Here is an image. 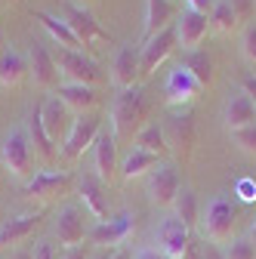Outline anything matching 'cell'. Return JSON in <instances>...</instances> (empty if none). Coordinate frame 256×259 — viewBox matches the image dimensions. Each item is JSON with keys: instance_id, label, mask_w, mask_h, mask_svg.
I'll return each instance as SVG.
<instances>
[{"instance_id": "25", "label": "cell", "mask_w": 256, "mask_h": 259, "mask_svg": "<svg viewBox=\"0 0 256 259\" xmlns=\"http://www.w3.org/2000/svg\"><path fill=\"white\" fill-rule=\"evenodd\" d=\"M37 22L50 31V37L62 47V50H74V53H83V44L77 40V34L71 31V25L62 19V16H56V13H37Z\"/></svg>"}, {"instance_id": "6", "label": "cell", "mask_w": 256, "mask_h": 259, "mask_svg": "<svg viewBox=\"0 0 256 259\" xmlns=\"http://www.w3.org/2000/svg\"><path fill=\"white\" fill-rule=\"evenodd\" d=\"M99 133H102V120L93 111L90 114H77L71 130H68V136H65V142H62V157L65 160H80L83 151H90L93 142L99 139Z\"/></svg>"}, {"instance_id": "17", "label": "cell", "mask_w": 256, "mask_h": 259, "mask_svg": "<svg viewBox=\"0 0 256 259\" xmlns=\"http://www.w3.org/2000/svg\"><path fill=\"white\" fill-rule=\"evenodd\" d=\"M142 77V68H139V47L133 44H123L114 59H111V83L126 90V87H136V80Z\"/></svg>"}, {"instance_id": "28", "label": "cell", "mask_w": 256, "mask_h": 259, "mask_svg": "<svg viewBox=\"0 0 256 259\" xmlns=\"http://www.w3.org/2000/svg\"><path fill=\"white\" fill-rule=\"evenodd\" d=\"M28 77V59L16 50L0 53V87H19Z\"/></svg>"}, {"instance_id": "34", "label": "cell", "mask_w": 256, "mask_h": 259, "mask_svg": "<svg viewBox=\"0 0 256 259\" xmlns=\"http://www.w3.org/2000/svg\"><path fill=\"white\" fill-rule=\"evenodd\" d=\"M232 139H235L247 154H256V123H253V126H244V130H235Z\"/></svg>"}, {"instance_id": "12", "label": "cell", "mask_w": 256, "mask_h": 259, "mask_svg": "<svg viewBox=\"0 0 256 259\" xmlns=\"http://www.w3.org/2000/svg\"><path fill=\"white\" fill-rule=\"evenodd\" d=\"M133 229H136V213H130V210H123V213H117V216H111V219H105V222H96L93 229L87 232V238L96 244V247H108V244H123L126 238L133 235Z\"/></svg>"}, {"instance_id": "5", "label": "cell", "mask_w": 256, "mask_h": 259, "mask_svg": "<svg viewBox=\"0 0 256 259\" xmlns=\"http://www.w3.org/2000/svg\"><path fill=\"white\" fill-rule=\"evenodd\" d=\"M161 130H164V139H167V151H173L179 160H188L191 145H195V120H191V114L176 108L164 117Z\"/></svg>"}, {"instance_id": "8", "label": "cell", "mask_w": 256, "mask_h": 259, "mask_svg": "<svg viewBox=\"0 0 256 259\" xmlns=\"http://www.w3.org/2000/svg\"><path fill=\"white\" fill-rule=\"evenodd\" d=\"M179 47V37H176V25H170V28H164L161 34H154V37H148L142 47H139V68H142V77H148V74H154L161 65L173 56V50Z\"/></svg>"}, {"instance_id": "35", "label": "cell", "mask_w": 256, "mask_h": 259, "mask_svg": "<svg viewBox=\"0 0 256 259\" xmlns=\"http://www.w3.org/2000/svg\"><path fill=\"white\" fill-rule=\"evenodd\" d=\"M226 4H229L232 13L238 16V25L247 22V19H253V13H256V0H226Z\"/></svg>"}, {"instance_id": "31", "label": "cell", "mask_w": 256, "mask_h": 259, "mask_svg": "<svg viewBox=\"0 0 256 259\" xmlns=\"http://www.w3.org/2000/svg\"><path fill=\"white\" fill-rule=\"evenodd\" d=\"M136 148H142V151H151V154H157L161 157L164 151H167V139H164V130H161V123H145L142 130H139V136H136V142H133Z\"/></svg>"}, {"instance_id": "10", "label": "cell", "mask_w": 256, "mask_h": 259, "mask_svg": "<svg viewBox=\"0 0 256 259\" xmlns=\"http://www.w3.org/2000/svg\"><path fill=\"white\" fill-rule=\"evenodd\" d=\"M62 19L71 25V31L77 34V40L83 44V50H90L93 44H105V40H108V34L102 31V25L96 22V16H93L87 7L74 4V0H68V4H65V13H62Z\"/></svg>"}, {"instance_id": "19", "label": "cell", "mask_w": 256, "mask_h": 259, "mask_svg": "<svg viewBox=\"0 0 256 259\" xmlns=\"http://www.w3.org/2000/svg\"><path fill=\"white\" fill-rule=\"evenodd\" d=\"M25 133H28V142H31V148H34V154L44 160V164H53V160L59 157V148H56V142L50 139L47 126H44L40 105H34V108L28 111V117H25Z\"/></svg>"}, {"instance_id": "32", "label": "cell", "mask_w": 256, "mask_h": 259, "mask_svg": "<svg viewBox=\"0 0 256 259\" xmlns=\"http://www.w3.org/2000/svg\"><path fill=\"white\" fill-rule=\"evenodd\" d=\"M207 19H210V31H216V34H232L238 28V16L232 13V7L226 0H216L213 10L207 13Z\"/></svg>"}, {"instance_id": "38", "label": "cell", "mask_w": 256, "mask_h": 259, "mask_svg": "<svg viewBox=\"0 0 256 259\" xmlns=\"http://www.w3.org/2000/svg\"><path fill=\"white\" fill-rule=\"evenodd\" d=\"M213 4H216V0H185V10H195V13H210L213 10Z\"/></svg>"}, {"instance_id": "16", "label": "cell", "mask_w": 256, "mask_h": 259, "mask_svg": "<svg viewBox=\"0 0 256 259\" xmlns=\"http://www.w3.org/2000/svg\"><path fill=\"white\" fill-rule=\"evenodd\" d=\"M40 117H44V126H47L50 139H53L56 145L65 142V136H68V130H71L74 117H71L68 105L62 102L59 96H47V99L40 102Z\"/></svg>"}, {"instance_id": "44", "label": "cell", "mask_w": 256, "mask_h": 259, "mask_svg": "<svg viewBox=\"0 0 256 259\" xmlns=\"http://www.w3.org/2000/svg\"><path fill=\"white\" fill-rule=\"evenodd\" d=\"M204 259H226V253H222L216 244H207L204 247Z\"/></svg>"}, {"instance_id": "30", "label": "cell", "mask_w": 256, "mask_h": 259, "mask_svg": "<svg viewBox=\"0 0 256 259\" xmlns=\"http://www.w3.org/2000/svg\"><path fill=\"white\" fill-rule=\"evenodd\" d=\"M173 216L185 225L188 232L201 222V219H198V198H195V191H191V188H182V191H179V198L173 201Z\"/></svg>"}, {"instance_id": "45", "label": "cell", "mask_w": 256, "mask_h": 259, "mask_svg": "<svg viewBox=\"0 0 256 259\" xmlns=\"http://www.w3.org/2000/svg\"><path fill=\"white\" fill-rule=\"evenodd\" d=\"M108 259H133V256H130V250H126V247H117Z\"/></svg>"}, {"instance_id": "15", "label": "cell", "mask_w": 256, "mask_h": 259, "mask_svg": "<svg viewBox=\"0 0 256 259\" xmlns=\"http://www.w3.org/2000/svg\"><path fill=\"white\" fill-rule=\"evenodd\" d=\"M93 173L99 176L105 185L114 182L117 170H120V157H117V142L111 133H99V139L93 142Z\"/></svg>"}, {"instance_id": "40", "label": "cell", "mask_w": 256, "mask_h": 259, "mask_svg": "<svg viewBox=\"0 0 256 259\" xmlns=\"http://www.w3.org/2000/svg\"><path fill=\"white\" fill-rule=\"evenodd\" d=\"M182 259H204V247L191 241V244H188V250L182 253Z\"/></svg>"}, {"instance_id": "26", "label": "cell", "mask_w": 256, "mask_h": 259, "mask_svg": "<svg viewBox=\"0 0 256 259\" xmlns=\"http://www.w3.org/2000/svg\"><path fill=\"white\" fill-rule=\"evenodd\" d=\"M173 4L170 0H145V25H142V34L145 40L154 37V34H161L164 28L173 25Z\"/></svg>"}, {"instance_id": "37", "label": "cell", "mask_w": 256, "mask_h": 259, "mask_svg": "<svg viewBox=\"0 0 256 259\" xmlns=\"http://www.w3.org/2000/svg\"><path fill=\"white\" fill-rule=\"evenodd\" d=\"M59 256H62V250L53 238H44L34 244V259H59Z\"/></svg>"}, {"instance_id": "49", "label": "cell", "mask_w": 256, "mask_h": 259, "mask_svg": "<svg viewBox=\"0 0 256 259\" xmlns=\"http://www.w3.org/2000/svg\"><path fill=\"white\" fill-rule=\"evenodd\" d=\"M4 7H7V0H0V13H4Z\"/></svg>"}, {"instance_id": "51", "label": "cell", "mask_w": 256, "mask_h": 259, "mask_svg": "<svg viewBox=\"0 0 256 259\" xmlns=\"http://www.w3.org/2000/svg\"><path fill=\"white\" fill-rule=\"evenodd\" d=\"M170 4H173V0H170Z\"/></svg>"}, {"instance_id": "18", "label": "cell", "mask_w": 256, "mask_h": 259, "mask_svg": "<svg viewBox=\"0 0 256 259\" xmlns=\"http://www.w3.org/2000/svg\"><path fill=\"white\" fill-rule=\"evenodd\" d=\"M204 87L191 77L182 65L179 68H173L170 74H167V83H164V99H167V105H173V108H179V105H188V102H195L198 99V93H201Z\"/></svg>"}, {"instance_id": "23", "label": "cell", "mask_w": 256, "mask_h": 259, "mask_svg": "<svg viewBox=\"0 0 256 259\" xmlns=\"http://www.w3.org/2000/svg\"><path fill=\"white\" fill-rule=\"evenodd\" d=\"M56 96L68 105V111H77V114H90L99 105V93H96V87H87V83H59Z\"/></svg>"}, {"instance_id": "22", "label": "cell", "mask_w": 256, "mask_h": 259, "mask_svg": "<svg viewBox=\"0 0 256 259\" xmlns=\"http://www.w3.org/2000/svg\"><path fill=\"white\" fill-rule=\"evenodd\" d=\"M40 216L37 213H16L10 219L0 222V247H22V241H28L31 235H34Z\"/></svg>"}, {"instance_id": "14", "label": "cell", "mask_w": 256, "mask_h": 259, "mask_svg": "<svg viewBox=\"0 0 256 259\" xmlns=\"http://www.w3.org/2000/svg\"><path fill=\"white\" fill-rule=\"evenodd\" d=\"M154 241H157V253L167 256V259H182V253L188 250L191 244V232L176 219V216H167L154 232Z\"/></svg>"}, {"instance_id": "24", "label": "cell", "mask_w": 256, "mask_h": 259, "mask_svg": "<svg viewBox=\"0 0 256 259\" xmlns=\"http://www.w3.org/2000/svg\"><path fill=\"white\" fill-rule=\"evenodd\" d=\"M226 126L229 133H235V130H244V126H253L256 123V105L250 102V96L244 90L232 93V99L226 102Z\"/></svg>"}, {"instance_id": "43", "label": "cell", "mask_w": 256, "mask_h": 259, "mask_svg": "<svg viewBox=\"0 0 256 259\" xmlns=\"http://www.w3.org/2000/svg\"><path fill=\"white\" fill-rule=\"evenodd\" d=\"M133 259H167V256H161L154 247H142V250H136V256Z\"/></svg>"}, {"instance_id": "39", "label": "cell", "mask_w": 256, "mask_h": 259, "mask_svg": "<svg viewBox=\"0 0 256 259\" xmlns=\"http://www.w3.org/2000/svg\"><path fill=\"white\" fill-rule=\"evenodd\" d=\"M241 90L250 96V102L256 105V77H253V74H247V77H244V87H241Z\"/></svg>"}, {"instance_id": "27", "label": "cell", "mask_w": 256, "mask_h": 259, "mask_svg": "<svg viewBox=\"0 0 256 259\" xmlns=\"http://www.w3.org/2000/svg\"><path fill=\"white\" fill-rule=\"evenodd\" d=\"M157 164H161V157H157V154H151V151H142V148L130 145V151L120 157V176H123V179H139V176L151 173Z\"/></svg>"}, {"instance_id": "29", "label": "cell", "mask_w": 256, "mask_h": 259, "mask_svg": "<svg viewBox=\"0 0 256 259\" xmlns=\"http://www.w3.org/2000/svg\"><path fill=\"white\" fill-rule=\"evenodd\" d=\"M182 68L195 77L201 87H210V83H213V59H210L207 50H185Z\"/></svg>"}, {"instance_id": "3", "label": "cell", "mask_w": 256, "mask_h": 259, "mask_svg": "<svg viewBox=\"0 0 256 259\" xmlns=\"http://www.w3.org/2000/svg\"><path fill=\"white\" fill-rule=\"evenodd\" d=\"M232 232H235V207L229 198H222V194H216V198L207 204L204 216H201V235L210 241V244H226L232 241Z\"/></svg>"}, {"instance_id": "47", "label": "cell", "mask_w": 256, "mask_h": 259, "mask_svg": "<svg viewBox=\"0 0 256 259\" xmlns=\"http://www.w3.org/2000/svg\"><path fill=\"white\" fill-rule=\"evenodd\" d=\"M250 241H253V247H256V219H253V225H250Z\"/></svg>"}, {"instance_id": "21", "label": "cell", "mask_w": 256, "mask_h": 259, "mask_svg": "<svg viewBox=\"0 0 256 259\" xmlns=\"http://www.w3.org/2000/svg\"><path fill=\"white\" fill-rule=\"evenodd\" d=\"M207 34H210V19L204 13H195V10H182V16L176 22V37H179V44L185 50H198Z\"/></svg>"}, {"instance_id": "48", "label": "cell", "mask_w": 256, "mask_h": 259, "mask_svg": "<svg viewBox=\"0 0 256 259\" xmlns=\"http://www.w3.org/2000/svg\"><path fill=\"white\" fill-rule=\"evenodd\" d=\"M7 50V40H4V31H0V53H4Z\"/></svg>"}, {"instance_id": "42", "label": "cell", "mask_w": 256, "mask_h": 259, "mask_svg": "<svg viewBox=\"0 0 256 259\" xmlns=\"http://www.w3.org/2000/svg\"><path fill=\"white\" fill-rule=\"evenodd\" d=\"M59 259H87V253H83V247H65Z\"/></svg>"}, {"instance_id": "4", "label": "cell", "mask_w": 256, "mask_h": 259, "mask_svg": "<svg viewBox=\"0 0 256 259\" xmlns=\"http://www.w3.org/2000/svg\"><path fill=\"white\" fill-rule=\"evenodd\" d=\"M56 65H59V74L65 77V83H87V87H99L102 83V71L90 56L74 53V50H56L53 53Z\"/></svg>"}, {"instance_id": "50", "label": "cell", "mask_w": 256, "mask_h": 259, "mask_svg": "<svg viewBox=\"0 0 256 259\" xmlns=\"http://www.w3.org/2000/svg\"><path fill=\"white\" fill-rule=\"evenodd\" d=\"M74 4H80V7H83V4H90V0H74Z\"/></svg>"}, {"instance_id": "9", "label": "cell", "mask_w": 256, "mask_h": 259, "mask_svg": "<svg viewBox=\"0 0 256 259\" xmlns=\"http://www.w3.org/2000/svg\"><path fill=\"white\" fill-rule=\"evenodd\" d=\"M68 188H71V176L68 173H62V170H37L25 182V198L47 204V201H56V198H62V194H68Z\"/></svg>"}, {"instance_id": "33", "label": "cell", "mask_w": 256, "mask_h": 259, "mask_svg": "<svg viewBox=\"0 0 256 259\" xmlns=\"http://www.w3.org/2000/svg\"><path fill=\"white\" fill-rule=\"evenodd\" d=\"M226 253V259H256V247L250 238H241V241H232L229 250H222Z\"/></svg>"}, {"instance_id": "2", "label": "cell", "mask_w": 256, "mask_h": 259, "mask_svg": "<svg viewBox=\"0 0 256 259\" xmlns=\"http://www.w3.org/2000/svg\"><path fill=\"white\" fill-rule=\"evenodd\" d=\"M34 157L37 154H34V148H31V142H28L25 126L10 130V133L4 136V142H0V160H4V170L13 179L28 182L31 176H34Z\"/></svg>"}, {"instance_id": "46", "label": "cell", "mask_w": 256, "mask_h": 259, "mask_svg": "<svg viewBox=\"0 0 256 259\" xmlns=\"http://www.w3.org/2000/svg\"><path fill=\"white\" fill-rule=\"evenodd\" d=\"M111 253H105V250H99V253H93V256H87V259H108Z\"/></svg>"}, {"instance_id": "20", "label": "cell", "mask_w": 256, "mask_h": 259, "mask_svg": "<svg viewBox=\"0 0 256 259\" xmlns=\"http://www.w3.org/2000/svg\"><path fill=\"white\" fill-rule=\"evenodd\" d=\"M28 74L34 77V83L44 87V90L59 87V77H62L53 53L47 47H40V44H34V47H31V53H28Z\"/></svg>"}, {"instance_id": "36", "label": "cell", "mask_w": 256, "mask_h": 259, "mask_svg": "<svg viewBox=\"0 0 256 259\" xmlns=\"http://www.w3.org/2000/svg\"><path fill=\"white\" fill-rule=\"evenodd\" d=\"M241 53H244V59H247V62H253V65H256V25H247L244 37H241Z\"/></svg>"}, {"instance_id": "41", "label": "cell", "mask_w": 256, "mask_h": 259, "mask_svg": "<svg viewBox=\"0 0 256 259\" xmlns=\"http://www.w3.org/2000/svg\"><path fill=\"white\" fill-rule=\"evenodd\" d=\"M10 259H34V247H13Z\"/></svg>"}, {"instance_id": "1", "label": "cell", "mask_w": 256, "mask_h": 259, "mask_svg": "<svg viewBox=\"0 0 256 259\" xmlns=\"http://www.w3.org/2000/svg\"><path fill=\"white\" fill-rule=\"evenodd\" d=\"M145 93L142 87H126L114 96L111 102V136L114 142H136L139 130L145 126Z\"/></svg>"}, {"instance_id": "7", "label": "cell", "mask_w": 256, "mask_h": 259, "mask_svg": "<svg viewBox=\"0 0 256 259\" xmlns=\"http://www.w3.org/2000/svg\"><path fill=\"white\" fill-rule=\"evenodd\" d=\"M179 191H182V182H179V170L173 164H157L145 179V194L154 207H173Z\"/></svg>"}, {"instance_id": "11", "label": "cell", "mask_w": 256, "mask_h": 259, "mask_svg": "<svg viewBox=\"0 0 256 259\" xmlns=\"http://www.w3.org/2000/svg\"><path fill=\"white\" fill-rule=\"evenodd\" d=\"M87 232L90 229H87V219H83V207H77V204H65L53 219V235L62 247H80Z\"/></svg>"}, {"instance_id": "13", "label": "cell", "mask_w": 256, "mask_h": 259, "mask_svg": "<svg viewBox=\"0 0 256 259\" xmlns=\"http://www.w3.org/2000/svg\"><path fill=\"white\" fill-rule=\"evenodd\" d=\"M77 194H80L83 210H90V213L96 216V222L111 219V210H108V194H105V182L96 176L93 170H83V173L77 176Z\"/></svg>"}]
</instances>
